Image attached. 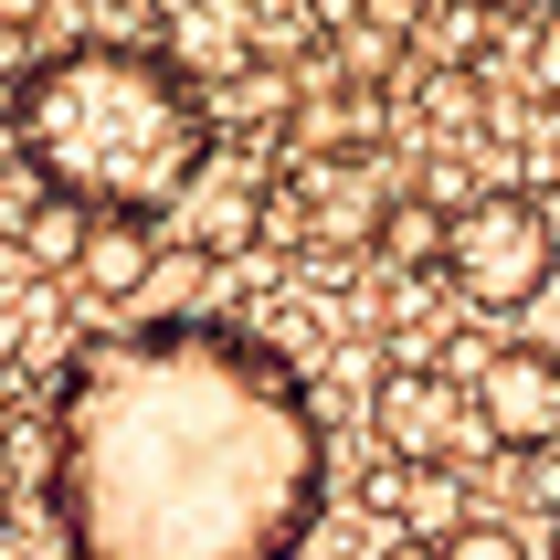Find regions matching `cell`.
I'll return each mask as SVG.
<instances>
[{
    "mask_svg": "<svg viewBox=\"0 0 560 560\" xmlns=\"http://www.w3.org/2000/svg\"><path fill=\"white\" fill-rule=\"evenodd\" d=\"M381 180H371V159L360 149H317L296 159L276 180V201H265V233H285V244L307 254V265H349L360 244H381Z\"/></svg>",
    "mask_w": 560,
    "mask_h": 560,
    "instance_id": "obj_4",
    "label": "cell"
},
{
    "mask_svg": "<svg viewBox=\"0 0 560 560\" xmlns=\"http://www.w3.org/2000/svg\"><path fill=\"white\" fill-rule=\"evenodd\" d=\"M529 85L560 95V22H539V43H529Z\"/></svg>",
    "mask_w": 560,
    "mask_h": 560,
    "instance_id": "obj_14",
    "label": "cell"
},
{
    "mask_svg": "<svg viewBox=\"0 0 560 560\" xmlns=\"http://www.w3.org/2000/svg\"><path fill=\"white\" fill-rule=\"evenodd\" d=\"M381 560H444V539H423V529H402V539H392V550H381Z\"/></svg>",
    "mask_w": 560,
    "mask_h": 560,
    "instance_id": "obj_15",
    "label": "cell"
},
{
    "mask_svg": "<svg viewBox=\"0 0 560 560\" xmlns=\"http://www.w3.org/2000/svg\"><path fill=\"white\" fill-rule=\"evenodd\" d=\"M265 201H276V180H244V170H222V159H212V170L190 180V201H180V212H190V244H201V254H244L254 233H265Z\"/></svg>",
    "mask_w": 560,
    "mask_h": 560,
    "instance_id": "obj_9",
    "label": "cell"
},
{
    "mask_svg": "<svg viewBox=\"0 0 560 560\" xmlns=\"http://www.w3.org/2000/svg\"><path fill=\"white\" fill-rule=\"evenodd\" d=\"M0 539H11V487H0Z\"/></svg>",
    "mask_w": 560,
    "mask_h": 560,
    "instance_id": "obj_17",
    "label": "cell"
},
{
    "mask_svg": "<svg viewBox=\"0 0 560 560\" xmlns=\"http://www.w3.org/2000/svg\"><path fill=\"white\" fill-rule=\"evenodd\" d=\"M159 32H170V54H180L201 85L254 74V11L244 0H159Z\"/></svg>",
    "mask_w": 560,
    "mask_h": 560,
    "instance_id": "obj_7",
    "label": "cell"
},
{
    "mask_svg": "<svg viewBox=\"0 0 560 560\" xmlns=\"http://www.w3.org/2000/svg\"><path fill=\"white\" fill-rule=\"evenodd\" d=\"M487 11H498V0H444L434 11V54H455V63L487 54Z\"/></svg>",
    "mask_w": 560,
    "mask_h": 560,
    "instance_id": "obj_12",
    "label": "cell"
},
{
    "mask_svg": "<svg viewBox=\"0 0 560 560\" xmlns=\"http://www.w3.org/2000/svg\"><path fill=\"white\" fill-rule=\"evenodd\" d=\"M466 423H476V402H455L444 371H381V392H371V434L402 466H455Z\"/></svg>",
    "mask_w": 560,
    "mask_h": 560,
    "instance_id": "obj_6",
    "label": "cell"
},
{
    "mask_svg": "<svg viewBox=\"0 0 560 560\" xmlns=\"http://www.w3.org/2000/svg\"><path fill=\"white\" fill-rule=\"evenodd\" d=\"M444 244H455V212H434V201L381 212V265H444Z\"/></svg>",
    "mask_w": 560,
    "mask_h": 560,
    "instance_id": "obj_11",
    "label": "cell"
},
{
    "mask_svg": "<svg viewBox=\"0 0 560 560\" xmlns=\"http://www.w3.org/2000/svg\"><path fill=\"white\" fill-rule=\"evenodd\" d=\"M85 233H95V212L74 201V190H43V201L22 212V254H32V265H63V276H74Z\"/></svg>",
    "mask_w": 560,
    "mask_h": 560,
    "instance_id": "obj_10",
    "label": "cell"
},
{
    "mask_svg": "<svg viewBox=\"0 0 560 560\" xmlns=\"http://www.w3.org/2000/svg\"><path fill=\"white\" fill-rule=\"evenodd\" d=\"M466 402H476V434L498 444V455H550L560 444V360L539 339H508V349L476 360Z\"/></svg>",
    "mask_w": 560,
    "mask_h": 560,
    "instance_id": "obj_5",
    "label": "cell"
},
{
    "mask_svg": "<svg viewBox=\"0 0 560 560\" xmlns=\"http://www.w3.org/2000/svg\"><path fill=\"white\" fill-rule=\"evenodd\" d=\"M43 434L74 560H285L328 508L317 381L285 339L201 307L85 339Z\"/></svg>",
    "mask_w": 560,
    "mask_h": 560,
    "instance_id": "obj_1",
    "label": "cell"
},
{
    "mask_svg": "<svg viewBox=\"0 0 560 560\" xmlns=\"http://www.w3.org/2000/svg\"><path fill=\"white\" fill-rule=\"evenodd\" d=\"M550 560H560V529H550Z\"/></svg>",
    "mask_w": 560,
    "mask_h": 560,
    "instance_id": "obj_19",
    "label": "cell"
},
{
    "mask_svg": "<svg viewBox=\"0 0 560 560\" xmlns=\"http://www.w3.org/2000/svg\"><path fill=\"white\" fill-rule=\"evenodd\" d=\"M444 560H529V539L498 518H466V529H444Z\"/></svg>",
    "mask_w": 560,
    "mask_h": 560,
    "instance_id": "obj_13",
    "label": "cell"
},
{
    "mask_svg": "<svg viewBox=\"0 0 560 560\" xmlns=\"http://www.w3.org/2000/svg\"><path fill=\"white\" fill-rule=\"evenodd\" d=\"M11 149L85 212H180L222 159V117L170 43H63L11 74Z\"/></svg>",
    "mask_w": 560,
    "mask_h": 560,
    "instance_id": "obj_2",
    "label": "cell"
},
{
    "mask_svg": "<svg viewBox=\"0 0 560 560\" xmlns=\"http://www.w3.org/2000/svg\"><path fill=\"white\" fill-rule=\"evenodd\" d=\"M149 276H159V222H149V212H95L85 254H74V285L117 307V296H138Z\"/></svg>",
    "mask_w": 560,
    "mask_h": 560,
    "instance_id": "obj_8",
    "label": "cell"
},
{
    "mask_svg": "<svg viewBox=\"0 0 560 560\" xmlns=\"http://www.w3.org/2000/svg\"><path fill=\"white\" fill-rule=\"evenodd\" d=\"M498 11H529V0H498Z\"/></svg>",
    "mask_w": 560,
    "mask_h": 560,
    "instance_id": "obj_18",
    "label": "cell"
},
{
    "mask_svg": "<svg viewBox=\"0 0 560 560\" xmlns=\"http://www.w3.org/2000/svg\"><path fill=\"white\" fill-rule=\"evenodd\" d=\"M444 276H455V296L487 317H518L550 296L560 276V222L539 190H476L466 212H455V244H444Z\"/></svg>",
    "mask_w": 560,
    "mask_h": 560,
    "instance_id": "obj_3",
    "label": "cell"
},
{
    "mask_svg": "<svg viewBox=\"0 0 560 560\" xmlns=\"http://www.w3.org/2000/svg\"><path fill=\"white\" fill-rule=\"evenodd\" d=\"M32 11H43V0H0V22H32Z\"/></svg>",
    "mask_w": 560,
    "mask_h": 560,
    "instance_id": "obj_16",
    "label": "cell"
}]
</instances>
